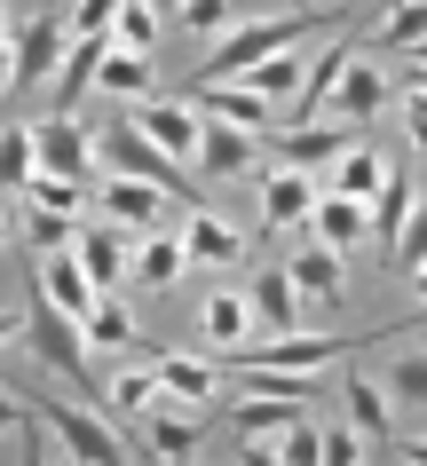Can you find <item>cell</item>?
Returning a JSON list of instances; mask_svg holds the SVG:
<instances>
[{"label":"cell","instance_id":"14","mask_svg":"<svg viewBox=\"0 0 427 466\" xmlns=\"http://www.w3.org/2000/svg\"><path fill=\"white\" fill-rule=\"evenodd\" d=\"M175 238H182V253L198 261V269H229V261H246V229H229V221H214L198 206V214H182L175 221Z\"/></svg>","mask_w":427,"mask_h":466},{"label":"cell","instance_id":"45","mask_svg":"<svg viewBox=\"0 0 427 466\" xmlns=\"http://www.w3.org/2000/svg\"><path fill=\"white\" fill-rule=\"evenodd\" d=\"M16 332H25V317H16V309H0V348L16 340Z\"/></svg>","mask_w":427,"mask_h":466},{"label":"cell","instance_id":"15","mask_svg":"<svg viewBox=\"0 0 427 466\" xmlns=\"http://www.w3.org/2000/svg\"><path fill=\"white\" fill-rule=\"evenodd\" d=\"M380 182H388V158H380V150H341V158H332L325 174H317V198H356V206H372L380 198Z\"/></svg>","mask_w":427,"mask_h":466},{"label":"cell","instance_id":"50","mask_svg":"<svg viewBox=\"0 0 427 466\" xmlns=\"http://www.w3.org/2000/svg\"><path fill=\"white\" fill-rule=\"evenodd\" d=\"M0 238H8V221H0Z\"/></svg>","mask_w":427,"mask_h":466},{"label":"cell","instance_id":"18","mask_svg":"<svg viewBox=\"0 0 427 466\" xmlns=\"http://www.w3.org/2000/svg\"><path fill=\"white\" fill-rule=\"evenodd\" d=\"M325 111H341V119H380V111H388V72L364 64V56H349V72L332 79V103H325Z\"/></svg>","mask_w":427,"mask_h":466},{"label":"cell","instance_id":"48","mask_svg":"<svg viewBox=\"0 0 427 466\" xmlns=\"http://www.w3.org/2000/svg\"><path fill=\"white\" fill-rule=\"evenodd\" d=\"M8 32H16V16H8V0H0V40H8Z\"/></svg>","mask_w":427,"mask_h":466},{"label":"cell","instance_id":"35","mask_svg":"<svg viewBox=\"0 0 427 466\" xmlns=\"http://www.w3.org/2000/svg\"><path fill=\"white\" fill-rule=\"evenodd\" d=\"M380 388L396 395V411H403V403H420V411H427V348H412L403 364H388V380H380Z\"/></svg>","mask_w":427,"mask_h":466},{"label":"cell","instance_id":"26","mask_svg":"<svg viewBox=\"0 0 427 466\" xmlns=\"http://www.w3.org/2000/svg\"><path fill=\"white\" fill-rule=\"evenodd\" d=\"M79 332H87V348H103V356H143V332H135V317H127L119 293H103L96 317L79 324Z\"/></svg>","mask_w":427,"mask_h":466},{"label":"cell","instance_id":"27","mask_svg":"<svg viewBox=\"0 0 427 466\" xmlns=\"http://www.w3.org/2000/svg\"><path fill=\"white\" fill-rule=\"evenodd\" d=\"M293 269V285H301V300H341V253L317 246V238H301V253L285 261Z\"/></svg>","mask_w":427,"mask_h":466},{"label":"cell","instance_id":"30","mask_svg":"<svg viewBox=\"0 0 427 466\" xmlns=\"http://www.w3.org/2000/svg\"><path fill=\"white\" fill-rule=\"evenodd\" d=\"M79 229H87L79 214H48V206H25V246H32V253H72V246H79Z\"/></svg>","mask_w":427,"mask_h":466},{"label":"cell","instance_id":"38","mask_svg":"<svg viewBox=\"0 0 427 466\" xmlns=\"http://www.w3.org/2000/svg\"><path fill=\"white\" fill-rule=\"evenodd\" d=\"M182 25L198 32V40H214V32H238V8L229 0H182Z\"/></svg>","mask_w":427,"mask_h":466},{"label":"cell","instance_id":"36","mask_svg":"<svg viewBox=\"0 0 427 466\" xmlns=\"http://www.w3.org/2000/svg\"><path fill=\"white\" fill-rule=\"evenodd\" d=\"M111 40L143 56V48L158 40V8H151V0H127V8H119V32H111Z\"/></svg>","mask_w":427,"mask_h":466},{"label":"cell","instance_id":"44","mask_svg":"<svg viewBox=\"0 0 427 466\" xmlns=\"http://www.w3.org/2000/svg\"><path fill=\"white\" fill-rule=\"evenodd\" d=\"M246 466H285V459H277L269 442H246Z\"/></svg>","mask_w":427,"mask_h":466},{"label":"cell","instance_id":"6","mask_svg":"<svg viewBox=\"0 0 427 466\" xmlns=\"http://www.w3.org/2000/svg\"><path fill=\"white\" fill-rule=\"evenodd\" d=\"M96 206L119 221V229H135V238H158V229H175V214H182L167 190H151V182H127V174H103V182H96Z\"/></svg>","mask_w":427,"mask_h":466},{"label":"cell","instance_id":"13","mask_svg":"<svg viewBox=\"0 0 427 466\" xmlns=\"http://www.w3.org/2000/svg\"><path fill=\"white\" fill-rule=\"evenodd\" d=\"M64 48H72V25H64V16H32V25L16 32V87H40V79H56Z\"/></svg>","mask_w":427,"mask_h":466},{"label":"cell","instance_id":"49","mask_svg":"<svg viewBox=\"0 0 427 466\" xmlns=\"http://www.w3.org/2000/svg\"><path fill=\"white\" fill-rule=\"evenodd\" d=\"M56 466H79V459H72V451H64V459H56Z\"/></svg>","mask_w":427,"mask_h":466},{"label":"cell","instance_id":"41","mask_svg":"<svg viewBox=\"0 0 427 466\" xmlns=\"http://www.w3.org/2000/svg\"><path fill=\"white\" fill-rule=\"evenodd\" d=\"M403 135H412V150H427V96H412V87H403Z\"/></svg>","mask_w":427,"mask_h":466},{"label":"cell","instance_id":"22","mask_svg":"<svg viewBox=\"0 0 427 466\" xmlns=\"http://www.w3.org/2000/svg\"><path fill=\"white\" fill-rule=\"evenodd\" d=\"M111 48H119L111 32H103V40H79V32H72V48H64V64H56V111H72V103L96 87V72H103V56H111Z\"/></svg>","mask_w":427,"mask_h":466},{"label":"cell","instance_id":"31","mask_svg":"<svg viewBox=\"0 0 427 466\" xmlns=\"http://www.w3.org/2000/svg\"><path fill=\"white\" fill-rule=\"evenodd\" d=\"M96 87H103V96H127V103H135V96H151V56L111 48V56H103V72H96Z\"/></svg>","mask_w":427,"mask_h":466},{"label":"cell","instance_id":"21","mask_svg":"<svg viewBox=\"0 0 427 466\" xmlns=\"http://www.w3.org/2000/svg\"><path fill=\"white\" fill-rule=\"evenodd\" d=\"M103 403H111L119 419H143V411H158V403H167V388H158V348L143 356V364H119V371H111Z\"/></svg>","mask_w":427,"mask_h":466},{"label":"cell","instance_id":"3","mask_svg":"<svg viewBox=\"0 0 427 466\" xmlns=\"http://www.w3.org/2000/svg\"><path fill=\"white\" fill-rule=\"evenodd\" d=\"M25 395V388H16ZM32 411H40V427H56V442L72 451L79 466H135V451H127V435H111V419L87 411V403H72V395H25Z\"/></svg>","mask_w":427,"mask_h":466},{"label":"cell","instance_id":"19","mask_svg":"<svg viewBox=\"0 0 427 466\" xmlns=\"http://www.w3.org/2000/svg\"><path fill=\"white\" fill-rule=\"evenodd\" d=\"M412 206H420V182H412V158H396V167H388V182H380V198H372V238H380V261H388V246L403 238Z\"/></svg>","mask_w":427,"mask_h":466},{"label":"cell","instance_id":"12","mask_svg":"<svg viewBox=\"0 0 427 466\" xmlns=\"http://www.w3.org/2000/svg\"><path fill=\"white\" fill-rule=\"evenodd\" d=\"M40 300H48V309H64L72 324H87L103 293H96V277L79 269V253H40Z\"/></svg>","mask_w":427,"mask_h":466},{"label":"cell","instance_id":"37","mask_svg":"<svg viewBox=\"0 0 427 466\" xmlns=\"http://www.w3.org/2000/svg\"><path fill=\"white\" fill-rule=\"evenodd\" d=\"M317 442H325V459H317V466H364V435H356L349 419H332V427H317Z\"/></svg>","mask_w":427,"mask_h":466},{"label":"cell","instance_id":"34","mask_svg":"<svg viewBox=\"0 0 427 466\" xmlns=\"http://www.w3.org/2000/svg\"><path fill=\"white\" fill-rule=\"evenodd\" d=\"M420 261H427V198L412 206V221H403V238L388 246V277H412Z\"/></svg>","mask_w":427,"mask_h":466},{"label":"cell","instance_id":"24","mask_svg":"<svg viewBox=\"0 0 427 466\" xmlns=\"http://www.w3.org/2000/svg\"><path fill=\"white\" fill-rule=\"evenodd\" d=\"M182 269H190V253H182V238H175V229L143 238V246H135V261H127V277H135L143 293H167V285H175Z\"/></svg>","mask_w":427,"mask_h":466},{"label":"cell","instance_id":"39","mask_svg":"<svg viewBox=\"0 0 427 466\" xmlns=\"http://www.w3.org/2000/svg\"><path fill=\"white\" fill-rule=\"evenodd\" d=\"M119 8H127V0H79L72 32H79V40H103V32H119Z\"/></svg>","mask_w":427,"mask_h":466},{"label":"cell","instance_id":"7","mask_svg":"<svg viewBox=\"0 0 427 466\" xmlns=\"http://www.w3.org/2000/svg\"><path fill=\"white\" fill-rule=\"evenodd\" d=\"M246 309H253V332H261V340L301 332V285H293V269H285V261H269V269L246 285Z\"/></svg>","mask_w":427,"mask_h":466},{"label":"cell","instance_id":"4","mask_svg":"<svg viewBox=\"0 0 427 466\" xmlns=\"http://www.w3.org/2000/svg\"><path fill=\"white\" fill-rule=\"evenodd\" d=\"M32 143H40V174H64V182H87V190L103 182V167H96V135H87L72 111L32 119Z\"/></svg>","mask_w":427,"mask_h":466},{"label":"cell","instance_id":"47","mask_svg":"<svg viewBox=\"0 0 427 466\" xmlns=\"http://www.w3.org/2000/svg\"><path fill=\"white\" fill-rule=\"evenodd\" d=\"M403 285H412V293H420V300H427V261H420V269H412V277H403Z\"/></svg>","mask_w":427,"mask_h":466},{"label":"cell","instance_id":"11","mask_svg":"<svg viewBox=\"0 0 427 466\" xmlns=\"http://www.w3.org/2000/svg\"><path fill=\"white\" fill-rule=\"evenodd\" d=\"M135 246H143V238H135V229H119V221H103V229H79V269L96 277V293H119L127 285V261H135Z\"/></svg>","mask_w":427,"mask_h":466},{"label":"cell","instance_id":"20","mask_svg":"<svg viewBox=\"0 0 427 466\" xmlns=\"http://www.w3.org/2000/svg\"><path fill=\"white\" fill-rule=\"evenodd\" d=\"M158 388L175 395V403H214V395H222V364L182 356V348H158Z\"/></svg>","mask_w":427,"mask_h":466},{"label":"cell","instance_id":"23","mask_svg":"<svg viewBox=\"0 0 427 466\" xmlns=\"http://www.w3.org/2000/svg\"><path fill=\"white\" fill-rule=\"evenodd\" d=\"M309 238H317V246H332V253H349L356 238H372V206H356V198H317Z\"/></svg>","mask_w":427,"mask_h":466},{"label":"cell","instance_id":"33","mask_svg":"<svg viewBox=\"0 0 427 466\" xmlns=\"http://www.w3.org/2000/svg\"><path fill=\"white\" fill-rule=\"evenodd\" d=\"M87 198L96 190H87V182H64V174H32L25 182V206H48V214H79L87 221Z\"/></svg>","mask_w":427,"mask_h":466},{"label":"cell","instance_id":"10","mask_svg":"<svg viewBox=\"0 0 427 466\" xmlns=\"http://www.w3.org/2000/svg\"><path fill=\"white\" fill-rule=\"evenodd\" d=\"M341 411H349V427L364 442H396L403 427H396V395L380 388L372 371H341Z\"/></svg>","mask_w":427,"mask_h":466},{"label":"cell","instance_id":"9","mask_svg":"<svg viewBox=\"0 0 427 466\" xmlns=\"http://www.w3.org/2000/svg\"><path fill=\"white\" fill-rule=\"evenodd\" d=\"M309 214H317V174H301V167H269L261 174V238L309 229Z\"/></svg>","mask_w":427,"mask_h":466},{"label":"cell","instance_id":"28","mask_svg":"<svg viewBox=\"0 0 427 466\" xmlns=\"http://www.w3.org/2000/svg\"><path fill=\"white\" fill-rule=\"evenodd\" d=\"M198 324H206V348H246L253 340V309H246V293H214L198 309Z\"/></svg>","mask_w":427,"mask_h":466},{"label":"cell","instance_id":"43","mask_svg":"<svg viewBox=\"0 0 427 466\" xmlns=\"http://www.w3.org/2000/svg\"><path fill=\"white\" fill-rule=\"evenodd\" d=\"M8 87H16V32L0 40V96H8Z\"/></svg>","mask_w":427,"mask_h":466},{"label":"cell","instance_id":"25","mask_svg":"<svg viewBox=\"0 0 427 466\" xmlns=\"http://www.w3.org/2000/svg\"><path fill=\"white\" fill-rule=\"evenodd\" d=\"M301 79H309V56L301 48H285V56H269V64H253L238 87H253L261 103H277V111H293V96H301ZM229 87V79H222Z\"/></svg>","mask_w":427,"mask_h":466},{"label":"cell","instance_id":"42","mask_svg":"<svg viewBox=\"0 0 427 466\" xmlns=\"http://www.w3.org/2000/svg\"><path fill=\"white\" fill-rule=\"evenodd\" d=\"M8 427L25 435V427H32V403H25V395H8V388H0V435H8Z\"/></svg>","mask_w":427,"mask_h":466},{"label":"cell","instance_id":"16","mask_svg":"<svg viewBox=\"0 0 427 466\" xmlns=\"http://www.w3.org/2000/svg\"><path fill=\"white\" fill-rule=\"evenodd\" d=\"M229 435L238 442H277L293 419H309V403H285V395H246V403H222Z\"/></svg>","mask_w":427,"mask_h":466},{"label":"cell","instance_id":"8","mask_svg":"<svg viewBox=\"0 0 427 466\" xmlns=\"http://www.w3.org/2000/svg\"><path fill=\"white\" fill-rule=\"evenodd\" d=\"M261 150H269V167H301V174H325L341 150H356L341 127L309 119V127H277V135H261Z\"/></svg>","mask_w":427,"mask_h":466},{"label":"cell","instance_id":"17","mask_svg":"<svg viewBox=\"0 0 427 466\" xmlns=\"http://www.w3.org/2000/svg\"><path fill=\"white\" fill-rule=\"evenodd\" d=\"M127 119L143 127L167 158H198V127H206V119L190 111V103H143V111H127Z\"/></svg>","mask_w":427,"mask_h":466},{"label":"cell","instance_id":"52","mask_svg":"<svg viewBox=\"0 0 427 466\" xmlns=\"http://www.w3.org/2000/svg\"><path fill=\"white\" fill-rule=\"evenodd\" d=\"M190 466H198V459H190Z\"/></svg>","mask_w":427,"mask_h":466},{"label":"cell","instance_id":"2","mask_svg":"<svg viewBox=\"0 0 427 466\" xmlns=\"http://www.w3.org/2000/svg\"><path fill=\"white\" fill-rule=\"evenodd\" d=\"M96 167H103V174H127V182H151V190H167L182 214H198V206H206L198 182L182 174V158H167V150H158L135 119H103V127H96Z\"/></svg>","mask_w":427,"mask_h":466},{"label":"cell","instance_id":"40","mask_svg":"<svg viewBox=\"0 0 427 466\" xmlns=\"http://www.w3.org/2000/svg\"><path fill=\"white\" fill-rule=\"evenodd\" d=\"M277 459H285V466H317V459H325V442H317V427H309V419H293V427L277 435Z\"/></svg>","mask_w":427,"mask_h":466},{"label":"cell","instance_id":"51","mask_svg":"<svg viewBox=\"0 0 427 466\" xmlns=\"http://www.w3.org/2000/svg\"><path fill=\"white\" fill-rule=\"evenodd\" d=\"M175 8H182V0H175Z\"/></svg>","mask_w":427,"mask_h":466},{"label":"cell","instance_id":"1","mask_svg":"<svg viewBox=\"0 0 427 466\" xmlns=\"http://www.w3.org/2000/svg\"><path fill=\"white\" fill-rule=\"evenodd\" d=\"M364 8H372V0H356V8H293V16H253V25H238L222 48L206 56L198 72H190V87H222V79H246L253 64H269V56L301 48L309 32H349ZM190 87H182V96H190Z\"/></svg>","mask_w":427,"mask_h":466},{"label":"cell","instance_id":"29","mask_svg":"<svg viewBox=\"0 0 427 466\" xmlns=\"http://www.w3.org/2000/svg\"><path fill=\"white\" fill-rule=\"evenodd\" d=\"M420 40H427V0H396L380 16V32H364L356 48H420Z\"/></svg>","mask_w":427,"mask_h":466},{"label":"cell","instance_id":"46","mask_svg":"<svg viewBox=\"0 0 427 466\" xmlns=\"http://www.w3.org/2000/svg\"><path fill=\"white\" fill-rule=\"evenodd\" d=\"M403 466H427V435H412V442H403Z\"/></svg>","mask_w":427,"mask_h":466},{"label":"cell","instance_id":"5","mask_svg":"<svg viewBox=\"0 0 427 466\" xmlns=\"http://www.w3.org/2000/svg\"><path fill=\"white\" fill-rule=\"evenodd\" d=\"M190 111H198V103H190ZM261 158H269V150H261V135H246V127H229V119L198 127V174H214V182H261Z\"/></svg>","mask_w":427,"mask_h":466},{"label":"cell","instance_id":"32","mask_svg":"<svg viewBox=\"0 0 427 466\" xmlns=\"http://www.w3.org/2000/svg\"><path fill=\"white\" fill-rule=\"evenodd\" d=\"M32 174H40V143H32V127H0V190H25Z\"/></svg>","mask_w":427,"mask_h":466}]
</instances>
